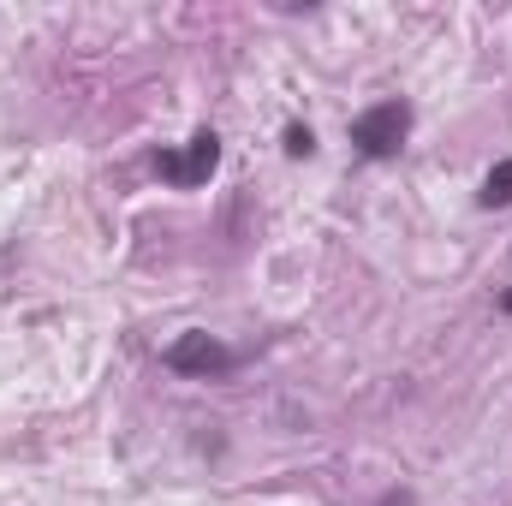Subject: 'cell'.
I'll return each instance as SVG.
<instances>
[{
	"label": "cell",
	"instance_id": "obj_1",
	"mask_svg": "<svg viewBox=\"0 0 512 506\" xmlns=\"http://www.w3.org/2000/svg\"><path fill=\"white\" fill-rule=\"evenodd\" d=\"M405 131H411V108H405V102H376V108H364V114L352 120V143H358V155L387 161V155H399Z\"/></svg>",
	"mask_w": 512,
	"mask_h": 506
},
{
	"label": "cell",
	"instance_id": "obj_2",
	"mask_svg": "<svg viewBox=\"0 0 512 506\" xmlns=\"http://www.w3.org/2000/svg\"><path fill=\"white\" fill-rule=\"evenodd\" d=\"M221 167V137L203 126L185 149H167V155H155V173L167 179V185H179V191H197L209 173Z\"/></svg>",
	"mask_w": 512,
	"mask_h": 506
},
{
	"label": "cell",
	"instance_id": "obj_3",
	"mask_svg": "<svg viewBox=\"0 0 512 506\" xmlns=\"http://www.w3.org/2000/svg\"><path fill=\"white\" fill-rule=\"evenodd\" d=\"M161 364L173 370V376H227L233 364H239V352L233 346H221L215 334H179L167 352H161Z\"/></svg>",
	"mask_w": 512,
	"mask_h": 506
},
{
	"label": "cell",
	"instance_id": "obj_4",
	"mask_svg": "<svg viewBox=\"0 0 512 506\" xmlns=\"http://www.w3.org/2000/svg\"><path fill=\"white\" fill-rule=\"evenodd\" d=\"M477 203H483V209H507L512 203V161H501V167L483 179V197H477Z\"/></svg>",
	"mask_w": 512,
	"mask_h": 506
},
{
	"label": "cell",
	"instance_id": "obj_5",
	"mask_svg": "<svg viewBox=\"0 0 512 506\" xmlns=\"http://www.w3.org/2000/svg\"><path fill=\"white\" fill-rule=\"evenodd\" d=\"M310 149H316L310 126H292V131H286V155H310Z\"/></svg>",
	"mask_w": 512,
	"mask_h": 506
},
{
	"label": "cell",
	"instance_id": "obj_6",
	"mask_svg": "<svg viewBox=\"0 0 512 506\" xmlns=\"http://www.w3.org/2000/svg\"><path fill=\"white\" fill-rule=\"evenodd\" d=\"M376 506H417V495H411V489H387Z\"/></svg>",
	"mask_w": 512,
	"mask_h": 506
},
{
	"label": "cell",
	"instance_id": "obj_7",
	"mask_svg": "<svg viewBox=\"0 0 512 506\" xmlns=\"http://www.w3.org/2000/svg\"><path fill=\"white\" fill-rule=\"evenodd\" d=\"M501 310H512V292H507V298H501Z\"/></svg>",
	"mask_w": 512,
	"mask_h": 506
}]
</instances>
